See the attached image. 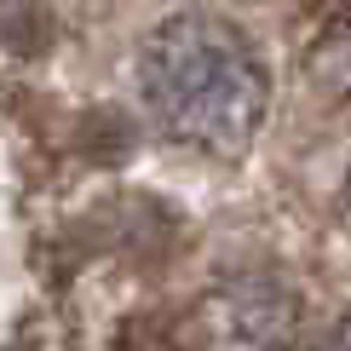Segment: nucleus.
<instances>
[{"label":"nucleus","mask_w":351,"mask_h":351,"mask_svg":"<svg viewBox=\"0 0 351 351\" xmlns=\"http://www.w3.org/2000/svg\"><path fill=\"white\" fill-rule=\"evenodd\" d=\"M138 86L156 127L208 156H237L265 121V69L219 18H173L144 40Z\"/></svg>","instance_id":"f257e3e1"},{"label":"nucleus","mask_w":351,"mask_h":351,"mask_svg":"<svg viewBox=\"0 0 351 351\" xmlns=\"http://www.w3.org/2000/svg\"><path fill=\"white\" fill-rule=\"evenodd\" d=\"M300 311L294 294L271 276H237L208 300L213 351H294Z\"/></svg>","instance_id":"f03ea898"},{"label":"nucleus","mask_w":351,"mask_h":351,"mask_svg":"<svg viewBox=\"0 0 351 351\" xmlns=\"http://www.w3.org/2000/svg\"><path fill=\"white\" fill-rule=\"evenodd\" d=\"M328 351H351V317H346L340 328H334V340H328Z\"/></svg>","instance_id":"7ed1b4c3"},{"label":"nucleus","mask_w":351,"mask_h":351,"mask_svg":"<svg viewBox=\"0 0 351 351\" xmlns=\"http://www.w3.org/2000/svg\"><path fill=\"white\" fill-rule=\"evenodd\" d=\"M317 6H340V0H317Z\"/></svg>","instance_id":"20e7f679"}]
</instances>
